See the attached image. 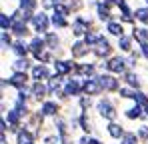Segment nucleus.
<instances>
[{
	"label": "nucleus",
	"instance_id": "9b49d317",
	"mask_svg": "<svg viewBox=\"0 0 148 144\" xmlns=\"http://www.w3.org/2000/svg\"><path fill=\"white\" fill-rule=\"evenodd\" d=\"M122 66H124V62L120 60V58H112V60H110V64H108V68H110V70H122Z\"/></svg>",
	"mask_w": 148,
	"mask_h": 144
},
{
	"label": "nucleus",
	"instance_id": "a878e982",
	"mask_svg": "<svg viewBox=\"0 0 148 144\" xmlns=\"http://www.w3.org/2000/svg\"><path fill=\"white\" fill-rule=\"evenodd\" d=\"M22 80H26L24 76H20V74H18V76H16V78H14V82H16V84H20V82H22Z\"/></svg>",
	"mask_w": 148,
	"mask_h": 144
},
{
	"label": "nucleus",
	"instance_id": "39448f33",
	"mask_svg": "<svg viewBox=\"0 0 148 144\" xmlns=\"http://www.w3.org/2000/svg\"><path fill=\"white\" fill-rule=\"evenodd\" d=\"M108 50H110V44H108V40H100L98 42V46H96V54L98 56H104V54H108Z\"/></svg>",
	"mask_w": 148,
	"mask_h": 144
},
{
	"label": "nucleus",
	"instance_id": "aec40b11",
	"mask_svg": "<svg viewBox=\"0 0 148 144\" xmlns=\"http://www.w3.org/2000/svg\"><path fill=\"white\" fill-rule=\"evenodd\" d=\"M56 68H58V72H66L70 68V64L68 62H56Z\"/></svg>",
	"mask_w": 148,
	"mask_h": 144
},
{
	"label": "nucleus",
	"instance_id": "5701e85b",
	"mask_svg": "<svg viewBox=\"0 0 148 144\" xmlns=\"http://www.w3.org/2000/svg\"><path fill=\"white\" fill-rule=\"evenodd\" d=\"M34 76H46V70L44 68H36L34 70Z\"/></svg>",
	"mask_w": 148,
	"mask_h": 144
},
{
	"label": "nucleus",
	"instance_id": "4be33fe9",
	"mask_svg": "<svg viewBox=\"0 0 148 144\" xmlns=\"http://www.w3.org/2000/svg\"><path fill=\"white\" fill-rule=\"evenodd\" d=\"M8 44H10V38H8V34H6V30H4V32H2V46L6 48Z\"/></svg>",
	"mask_w": 148,
	"mask_h": 144
},
{
	"label": "nucleus",
	"instance_id": "bb28decb",
	"mask_svg": "<svg viewBox=\"0 0 148 144\" xmlns=\"http://www.w3.org/2000/svg\"><path fill=\"white\" fill-rule=\"evenodd\" d=\"M142 52H144V56H148V44L146 42H142Z\"/></svg>",
	"mask_w": 148,
	"mask_h": 144
},
{
	"label": "nucleus",
	"instance_id": "f257e3e1",
	"mask_svg": "<svg viewBox=\"0 0 148 144\" xmlns=\"http://www.w3.org/2000/svg\"><path fill=\"white\" fill-rule=\"evenodd\" d=\"M32 24H34V28H36L38 32H46V28H48V18H46V14H36V16L32 18Z\"/></svg>",
	"mask_w": 148,
	"mask_h": 144
},
{
	"label": "nucleus",
	"instance_id": "f8f14e48",
	"mask_svg": "<svg viewBox=\"0 0 148 144\" xmlns=\"http://www.w3.org/2000/svg\"><path fill=\"white\" fill-rule=\"evenodd\" d=\"M98 16L102 20H108V18H110V12H108V6H106V4H100L98 6Z\"/></svg>",
	"mask_w": 148,
	"mask_h": 144
},
{
	"label": "nucleus",
	"instance_id": "dca6fc26",
	"mask_svg": "<svg viewBox=\"0 0 148 144\" xmlns=\"http://www.w3.org/2000/svg\"><path fill=\"white\" fill-rule=\"evenodd\" d=\"M54 14L66 16V14H68V8H66V6H62V4H54Z\"/></svg>",
	"mask_w": 148,
	"mask_h": 144
},
{
	"label": "nucleus",
	"instance_id": "2eb2a0df",
	"mask_svg": "<svg viewBox=\"0 0 148 144\" xmlns=\"http://www.w3.org/2000/svg\"><path fill=\"white\" fill-rule=\"evenodd\" d=\"M52 24H54V26H58V28H64V26H66V20H64V16H60V14H54V18H52Z\"/></svg>",
	"mask_w": 148,
	"mask_h": 144
},
{
	"label": "nucleus",
	"instance_id": "a211bd4d",
	"mask_svg": "<svg viewBox=\"0 0 148 144\" xmlns=\"http://www.w3.org/2000/svg\"><path fill=\"white\" fill-rule=\"evenodd\" d=\"M118 46L122 48V50H130V40H128L126 36H120V40H118Z\"/></svg>",
	"mask_w": 148,
	"mask_h": 144
},
{
	"label": "nucleus",
	"instance_id": "7ed1b4c3",
	"mask_svg": "<svg viewBox=\"0 0 148 144\" xmlns=\"http://www.w3.org/2000/svg\"><path fill=\"white\" fill-rule=\"evenodd\" d=\"M30 48H32V52L40 58V54H42V50H44V40H42V38H34V40L30 42Z\"/></svg>",
	"mask_w": 148,
	"mask_h": 144
},
{
	"label": "nucleus",
	"instance_id": "b1692460",
	"mask_svg": "<svg viewBox=\"0 0 148 144\" xmlns=\"http://www.w3.org/2000/svg\"><path fill=\"white\" fill-rule=\"evenodd\" d=\"M102 80H104V84H106L108 88H112V86H114V80H112V78H102Z\"/></svg>",
	"mask_w": 148,
	"mask_h": 144
},
{
	"label": "nucleus",
	"instance_id": "6e6552de",
	"mask_svg": "<svg viewBox=\"0 0 148 144\" xmlns=\"http://www.w3.org/2000/svg\"><path fill=\"white\" fill-rule=\"evenodd\" d=\"M134 36H136L138 40L146 42V40H148V30H146V28H134Z\"/></svg>",
	"mask_w": 148,
	"mask_h": 144
},
{
	"label": "nucleus",
	"instance_id": "9d476101",
	"mask_svg": "<svg viewBox=\"0 0 148 144\" xmlns=\"http://www.w3.org/2000/svg\"><path fill=\"white\" fill-rule=\"evenodd\" d=\"M0 24H2V30H8L10 26H14V18H8L6 14L0 16Z\"/></svg>",
	"mask_w": 148,
	"mask_h": 144
},
{
	"label": "nucleus",
	"instance_id": "1a4fd4ad",
	"mask_svg": "<svg viewBox=\"0 0 148 144\" xmlns=\"http://www.w3.org/2000/svg\"><path fill=\"white\" fill-rule=\"evenodd\" d=\"M20 8H22V10H28V12H32V10L36 8V0H20Z\"/></svg>",
	"mask_w": 148,
	"mask_h": 144
},
{
	"label": "nucleus",
	"instance_id": "f3484780",
	"mask_svg": "<svg viewBox=\"0 0 148 144\" xmlns=\"http://www.w3.org/2000/svg\"><path fill=\"white\" fill-rule=\"evenodd\" d=\"M100 40H102L100 36H96V34H88V32H86V44H98Z\"/></svg>",
	"mask_w": 148,
	"mask_h": 144
},
{
	"label": "nucleus",
	"instance_id": "f03ea898",
	"mask_svg": "<svg viewBox=\"0 0 148 144\" xmlns=\"http://www.w3.org/2000/svg\"><path fill=\"white\" fill-rule=\"evenodd\" d=\"M72 32L76 34V36L86 34V32H88V24H86V20H84V18H76V22L72 24Z\"/></svg>",
	"mask_w": 148,
	"mask_h": 144
},
{
	"label": "nucleus",
	"instance_id": "ddd939ff",
	"mask_svg": "<svg viewBox=\"0 0 148 144\" xmlns=\"http://www.w3.org/2000/svg\"><path fill=\"white\" fill-rule=\"evenodd\" d=\"M136 18L148 24V8H138V10H136Z\"/></svg>",
	"mask_w": 148,
	"mask_h": 144
},
{
	"label": "nucleus",
	"instance_id": "4468645a",
	"mask_svg": "<svg viewBox=\"0 0 148 144\" xmlns=\"http://www.w3.org/2000/svg\"><path fill=\"white\" fill-rule=\"evenodd\" d=\"M12 28H14V32H16V34H20V36L26 34V22H20V20H18V22H14Z\"/></svg>",
	"mask_w": 148,
	"mask_h": 144
},
{
	"label": "nucleus",
	"instance_id": "412c9836",
	"mask_svg": "<svg viewBox=\"0 0 148 144\" xmlns=\"http://www.w3.org/2000/svg\"><path fill=\"white\" fill-rule=\"evenodd\" d=\"M46 42H48L50 46H56V44H58V38H56L54 34H48V38H46Z\"/></svg>",
	"mask_w": 148,
	"mask_h": 144
},
{
	"label": "nucleus",
	"instance_id": "423d86ee",
	"mask_svg": "<svg viewBox=\"0 0 148 144\" xmlns=\"http://www.w3.org/2000/svg\"><path fill=\"white\" fill-rule=\"evenodd\" d=\"M108 32L110 34H116V36H122V26L118 22H108Z\"/></svg>",
	"mask_w": 148,
	"mask_h": 144
},
{
	"label": "nucleus",
	"instance_id": "6ab92c4d",
	"mask_svg": "<svg viewBox=\"0 0 148 144\" xmlns=\"http://www.w3.org/2000/svg\"><path fill=\"white\" fill-rule=\"evenodd\" d=\"M26 48H28V46H26L24 42H16V44H14V50H16V54H24Z\"/></svg>",
	"mask_w": 148,
	"mask_h": 144
},
{
	"label": "nucleus",
	"instance_id": "393cba45",
	"mask_svg": "<svg viewBox=\"0 0 148 144\" xmlns=\"http://www.w3.org/2000/svg\"><path fill=\"white\" fill-rule=\"evenodd\" d=\"M26 64H28L26 60H18V62H16V68H26Z\"/></svg>",
	"mask_w": 148,
	"mask_h": 144
},
{
	"label": "nucleus",
	"instance_id": "0eeeda50",
	"mask_svg": "<svg viewBox=\"0 0 148 144\" xmlns=\"http://www.w3.org/2000/svg\"><path fill=\"white\" fill-rule=\"evenodd\" d=\"M84 52H86V44H84V42H76V44L72 46V54L74 56H82Z\"/></svg>",
	"mask_w": 148,
	"mask_h": 144
},
{
	"label": "nucleus",
	"instance_id": "20e7f679",
	"mask_svg": "<svg viewBox=\"0 0 148 144\" xmlns=\"http://www.w3.org/2000/svg\"><path fill=\"white\" fill-rule=\"evenodd\" d=\"M114 2H116V4L120 6V10H122V18L126 22H130V20H132V12H130V8L126 6V2H124V0H114Z\"/></svg>",
	"mask_w": 148,
	"mask_h": 144
}]
</instances>
